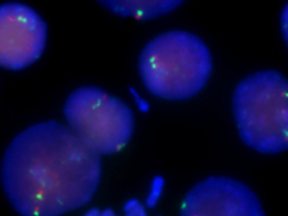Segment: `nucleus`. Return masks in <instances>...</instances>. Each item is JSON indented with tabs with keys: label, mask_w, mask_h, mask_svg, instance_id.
<instances>
[{
	"label": "nucleus",
	"mask_w": 288,
	"mask_h": 216,
	"mask_svg": "<svg viewBox=\"0 0 288 216\" xmlns=\"http://www.w3.org/2000/svg\"><path fill=\"white\" fill-rule=\"evenodd\" d=\"M100 155L69 126L49 121L32 125L10 143L1 181L23 216H60L85 205L100 184Z\"/></svg>",
	"instance_id": "obj_1"
},
{
	"label": "nucleus",
	"mask_w": 288,
	"mask_h": 216,
	"mask_svg": "<svg viewBox=\"0 0 288 216\" xmlns=\"http://www.w3.org/2000/svg\"><path fill=\"white\" fill-rule=\"evenodd\" d=\"M138 69L150 93L169 101H182L205 87L213 72V59L208 46L197 36L172 31L146 45Z\"/></svg>",
	"instance_id": "obj_2"
},
{
	"label": "nucleus",
	"mask_w": 288,
	"mask_h": 216,
	"mask_svg": "<svg viewBox=\"0 0 288 216\" xmlns=\"http://www.w3.org/2000/svg\"><path fill=\"white\" fill-rule=\"evenodd\" d=\"M233 106L240 137L263 154L288 149V79L275 70L250 74L235 89Z\"/></svg>",
	"instance_id": "obj_3"
},
{
	"label": "nucleus",
	"mask_w": 288,
	"mask_h": 216,
	"mask_svg": "<svg viewBox=\"0 0 288 216\" xmlns=\"http://www.w3.org/2000/svg\"><path fill=\"white\" fill-rule=\"evenodd\" d=\"M64 113L73 133L99 155L120 152L133 134L134 118L131 109L98 87L75 90L67 99Z\"/></svg>",
	"instance_id": "obj_4"
},
{
	"label": "nucleus",
	"mask_w": 288,
	"mask_h": 216,
	"mask_svg": "<svg viewBox=\"0 0 288 216\" xmlns=\"http://www.w3.org/2000/svg\"><path fill=\"white\" fill-rule=\"evenodd\" d=\"M47 25L28 5H0V67L21 70L41 58L47 45Z\"/></svg>",
	"instance_id": "obj_5"
},
{
	"label": "nucleus",
	"mask_w": 288,
	"mask_h": 216,
	"mask_svg": "<svg viewBox=\"0 0 288 216\" xmlns=\"http://www.w3.org/2000/svg\"><path fill=\"white\" fill-rule=\"evenodd\" d=\"M181 216H266L258 197L244 183L210 177L189 191Z\"/></svg>",
	"instance_id": "obj_6"
},
{
	"label": "nucleus",
	"mask_w": 288,
	"mask_h": 216,
	"mask_svg": "<svg viewBox=\"0 0 288 216\" xmlns=\"http://www.w3.org/2000/svg\"><path fill=\"white\" fill-rule=\"evenodd\" d=\"M103 5L117 15L147 20L170 12L181 1H104Z\"/></svg>",
	"instance_id": "obj_7"
},
{
	"label": "nucleus",
	"mask_w": 288,
	"mask_h": 216,
	"mask_svg": "<svg viewBox=\"0 0 288 216\" xmlns=\"http://www.w3.org/2000/svg\"><path fill=\"white\" fill-rule=\"evenodd\" d=\"M164 177L161 176H156L151 182L149 193L147 196L146 206L153 209L159 203L162 194L164 193Z\"/></svg>",
	"instance_id": "obj_8"
},
{
	"label": "nucleus",
	"mask_w": 288,
	"mask_h": 216,
	"mask_svg": "<svg viewBox=\"0 0 288 216\" xmlns=\"http://www.w3.org/2000/svg\"><path fill=\"white\" fill-rule=\"evenodd\" d=\"M125 216H148L146 209L137 199H131L123 207Z\"/></svg>",
	"instance_id": "obj_9"
},
{
	"label": "nucleus",
	"mask_w": 288,
	"mask_h": 216,
	"mask_svg": "<svg viewBox=\"0 0 288 216\" xmlns=\"http://www.w3.org/2000/svg\"><path fill=\"white\" fill-rule=\"evenodd\" d=\"M281 32L288 47V3L281 13Z\"/></svg>",
	"instance_id": "obj_10"
},
{
	"label": "nucleus",
	"mask_w": 288,
	"mask_h": 216,
	"mask_svg": "<svg viewBox=\"0 0 288 216\" xmlns=\"http://www.w3.org/2000/svg\"><path fill=\"white\" fill-rule=\"evenodd\" d=\"M132 93L135 97V101L137 102V105L139 107V110L141 112H143V113L148 112L149 110V103L145 100H143L134 90H132Z\"/></svg>",
	"instance_id": "obj_11"
},
{
	"label": "nucleus",
	"mask_w": 288,
	"mask_h": 216,
	"mask_svg": "<svg viewBox=\"0 0 288 216\" xmlns=\"http://www.w3.org/2000/svg\"><path fill=\"white\" fill-rule=\"evenodd\" d=\"M114 214L112 209H107L100 211V209H91L83 216H113Z\"/></svg>",
	"instance_id": "obj_12"
},
{
	"label": "nucleus",
	"mask_w": 288,
	"mask_h": 216,
	"mask_svg": "<svg viewBox=\"0 0 288 216\" xmlns=\"http://www.w3.org/2000/svg\"><path fill=\"white\" fill-rule=\"evenodd\" d=\"M113 216H116V215H115V214H114V215H113Z\"/></svg>",
	"instance_id": "obj_13"
}]
</instances>
